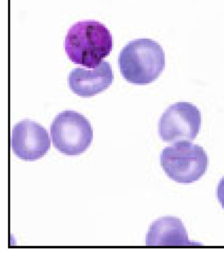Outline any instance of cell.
Wrapping results in <instances>:
<instances>
[{
  "instance_id": "obj_1",
  "label": "cell",
  "mask_w": 224,
  "mask_h": 255,
  "mask_svg": "<svg viewBox=\"0 0 224 255\" xmlns=\"http://www.w3.org/2000/svg\"><path fill=\"white\" fill-rule=\"evenodd\" d=\"M113 37L104 24L95 20L76 22L65 37V49L72 63L95 68L113 49Z\"/></svg>"
},
{
  "instance_id": "obj_3",
  "label": "cell",
  "mask_w": 224,
  "mask_h": 255,
  "mask_svg": "<svg viewBox=\"0 0 224 255\" xmlns=\"http://www.w3.org/2000/svg\"><path fill=\"white\" fill-rule=\"evenodd\" d=\"M161 164L169 178L182 184L200 179L208 169L209 157L202 147L184 140L163 149Z\"/></svg>"
},
{
  "instance_id": "obj_2",
  "label": "cell",
  "mask_w": 224,
  "mask_h": 255,
  "mask_svg": "<svg viewBox=\"0 0 224 255\" xmlns=\"http://www.w3.org/2000/svg\"><path fill=\"white\" fill-rule=\"evenodd\" d=\"M165 64L163 47L151 39L130 41L119 57L122 76L133 84L147 85L154 82L163 73Z\"/></svg>"
},
{
  "instance_id": "obj_7",
  "label": "cell",
  "mask_w": 224,
  "mask_h": 255,
  "mask_svg": "<svg viewBox=\"0 0 224 255\" xmlns=\"http://www.w3.org/2000/svg\"><path fill=\"white\" fill-rule=\"evenodd\" d=\"M113 80V70L108 62H103L92 70L74 68L68 78L70 90L82 97H93L103 92L111 86Z\"/></svg>"
},
{
  "instance_id": "obj_9",
  "label": "cell",
  "mask_w": 224,
  "mask_h": 255,
  "mask_svg": "<svg viewBox=\"0 0 224 255\" xmlns=\"http://www.w3.org/2000/svg\"><path fill=\"white\" fill-rule=\"evenodd\" d=\"M217 195L220 204L224 209V177L221 180L218 185Z\"/></svg>"
},
{
  "instance_id": "obj_5",
  "label": "cell",
  "mask_w": 224,
  "mask_h": 255,
  "mask_svg": "<svg viewBox=\"0 0 224 255\" xmlns=\"http://www.w3.org/2000/svg\"><path fill=\"white\" fill-rule=\"evenodd\" d=\"M201 127V113L192 103L180 102L170 106L159 122L162 140L175 143L194 140Z\"/></svg>"
},
{
  "instance_id": "obj_4",
  "label": "cell",
  "mask_w": 224,
  "mask_h": 255,
  "mask_svg": "<svg viewBox=\"0 0 224 255\" xmlns=\"http://www.w3.org/2000/svg\"><path fill=\"white\" fill-rule=\"evenodd\" d=\"M50 134L54 147L66 155H78L90 147L93 128L85 116L75 111L62 112L51 124Z\"/></svg>"
},
{
  "instance_id": "obj_8",
  "label": "cell",
  "mask_w": 224,
  "mask_h": 255,
  "mask_svg": "<svg viewBox=\"0 0 224 255\" xmlns=\"http://www.w3.org/2000/svg\"><path fill=\"white\" fill-rule=\"evenodd\" d=\"M147 246L182 247L198 246L188 239V233L181 220L164 217L151 225L146 236Z\"/></svg>"
},
{
  "instance_id": "obj_6",
  "label": "cell",
  "mask_w": 224,
  "mask_h": 255,
  "mask_svg": "<svg viewBox=\"0 0 224 255\" xmlns=\"http://www.w3.org/2000/svg\"><path fill=\"white\" fill-rule=\"evenodd\" d=\"M11 146L18 158L34 161L46 154L51 140L44 128L30 120H24L12 130Z\"/></svg>"
}]
</instances>
